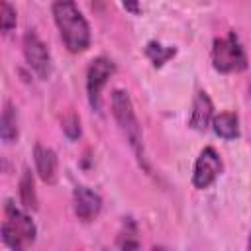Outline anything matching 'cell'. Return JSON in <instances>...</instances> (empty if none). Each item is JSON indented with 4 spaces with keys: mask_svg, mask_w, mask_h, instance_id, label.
Here are the masks:
<instances>
[{
    "mask_svg": "<svg viewBox=\"0 0 251 251\" xmlns=\"http://www.w3.org/2000/svg\"><path fill=\"white\" fill-rule=\"evenodd\" d=\"M33 239H35V224L31 222V218L22 208H18L12 200H6L4 222H2V241L14 251H22Z\"/></svg>",
    "mask_w": 251,
    "mask_h": 251,
    "instance_id": "3",
    "label": "cell"
},
{
    "mask_svg": "<svg viewBox=\"0 0 251 251\" xmlns=\"http://www.w3.org/2000/svg\"><path fill=\"white\" fill-rule=\"evenodd\" d=\"M145 55L151 59L153 67H163L171 57L176 55V49L175 47H165L157 41H149L147 47H145Z\"/></svg>",
    "mask_w": 251,
    "mask_h": 251,
    "instance_id": "14",
    "label": "cell"
},
{
    "mask_svg": "<svg viewBox=\"0 0 251 251\" xmlns=\"http://www.w3.org/2000/svg\"><path fill=\"white\" fill-rule=\"evenodd\" d=\"M0 27L4 33L12 31L16 27V10L12 8V4L8 0L0 2Z\"/></svg>",
    "mask_w": 251,
    "mask_h": 251,
    "instance_id": "15",
    "label": "cell"
},
{
    "mask_svg": "<svg viewBox=\"0 0 251 251\" xmlns=\"http://www.w3.org/2000/svg\"><path fill=\"white\" fill-rule=\"evenodd\" d=\"M214 133L222 139H235L239 137V122L233 112H222L212 118Z\"/></svg>",
    "mask_w": 251,
    "mask_h": 251,
    "instance_id": "11",
    "label": "cell"
},
{
    "mask_svg": "<svg viewBox=\"0 0 251 251\" xmlns=\"http://www.w3.org/2000/svg\"><path fill=\"white\" fill-rule=\"evenodd\" d=\"M214 118V104L210 100V96L200 90L192 102V112H190V127H194L196 131H206L208 126L212 124Z\"/></svg>",
    "mask_w": 251,
    "mask_h": 251,
    "instance_id": "10",
    "label": "cell"
},
{
    "mask_svg": "<svg viewBox=\"0 0 251 251\" xmlns=\"http://www.w3.org/2000/svg\"><path fill=\"white\" fill-rule=\"evenodd\" d=\"M116 73V65L108 57H96L90 61L88 71H86V92H88V102L92 110H100V96L102 88L106 86L108 78Z\"/></svg>",
    "mask_w": 251,
    "mask_h": 251,
    "instance_id": "5",
    "label": "cell"
},
{
    "mask_svg": "<svg viewBox=\"0 0 251 251\" xmlns=\"http://www.w3.org/2000/svg\"><path fill=\"white\" fill-rule=\"evenodd\" d=\"M122 4H124V8L127 10V12H131V14H141V6H139V0H122Z\"/></svg>",
    "mask_w": 251,
    "mask_h": 251,
    "instance_id": "17",
    "label": "cell"
},
{
    "mask_svg": "<svg viewBox=\"0 0 251 251\" xmlns=\"http://www.w3.org/2000/svg\"><path fill=\"white\" fill-rule=\"evenodd\" d=\"M0 135L6 143H12L18 139V114L12 102H6L2 120H0Z\"/></svg>",
    "mask_w": 251,
    "mask_h": 251,
    "instance_id": "12",
    "label": "cell"
},
{
    "mask_svg": "<svg viewBox=\"0 0 251 251\" xmlns=\"http://www.w3.org/2000/svg\"><path fill=\"white\" fill-rule=\"evenodd\" d=\"M73 204H75V214L82 222H92L100 210H102V198L98 192L86 188V186H76L73 192Z\"/></svg>",
    "mask_w": 251,
    "mask_h": 251,
    "instance_id": "8",
    "label": "cell"
},
{
    "mask_svg": "<svg viewBox=\"0 0 251 251\" xmlns=\"http://www.w3.org/2000/svg\"><path fill=\"white\" fill-rule=\"evenodd\" d=\"M33 161H35V171H37L39 178L47 184H55L57 182V169H59L55 151L37 143L33 149Z\"/></svg>",
    "mask_w": 251,
    "mask_h": 251,
    "instance_id": "9",
    "label": "cell"
},
{
    "mask_svg": "<svg viewBox=\"0 0 251 251\" xmlns=\"http://www.w3.org/2000/svg\"><path fill=\"white\" fill-rule=\"evenodd\" d=\"M20 200L25 210H37V194H35L33 175L29 169H25L20 178Z\"/></svg>",
    "mask_w": 251,
    "mask_h": 251,
    "instance_id": "13",
    "label": "cell"
},
{
    "mask_svg": "<svg viewBox=\"0 0 251 251\" xmlns=\"http://www.w3.org/2000/svg\"><path fill=\"white\" fill-rule=\"evenodd\" d=\"M24 57L39 78H47L51 75V53L33 31H27L24 35Z\"/></svg>",
    "mask_w": 251,
    "mask_h": 251,
    "instance_id": "6",
    "label": "cell"
},
{
    "mask_svg": "<svg viewBox=\"0 0 251 251\" xmlns=\"http://www.w3.org/2000/svg\"><path fill=\"white\" fill-rule=\"evenodd\" d=\"M249 94H251V78H249Z\"/></svg>",
    "mask_w": 251,
    "mask_h": 251,
    "instance_id": "19",
    "label": "cell"
},
{
    "mask_svg": "<svg viewBox=\"0 0 251 251\" xmlns=\"http://www.w3.org/2000/svg\"><path fill=\"white\" fill-rule=\"evenodd\" d=\"M222 173V159L214 147H204L194 163L192 184L196 188H208Z\"/></svg>",
    "mask_w": 251,
    "mask_h": 251,
    "instance_id": "7",
    "label": "cell"
},
{
    "mask_svg": "<svg viewBox=\"0 0 251 251\" xmlns=\"http://www.w3.org/2000/svg\"><path fill=\"white\" fill-rule=\"evenodd\" d=\"M212 63L218 73H239V71L247 69L245 51L233 31H229L226 37L214 39Z\"/></svg>",
    "mask_w": 251,
    "mask_h": 251,
    "instance_id": "4",
    "label": "cell"
},
{
    "mask_svg": "<svg viewBox=\"0 0 251 251\" xmlns=\"http://www.w3.org/2000/svg\"><path fill=\"white\" fill-rule=\"evenodd\" d=\"M53 20L59 27L61 39L71 53H82L90 45V27L75 0H55Z\"/></svg>",
    "mask_w": 251,
    "mask_h": 251,
    "instance_id": "1",
    "label": "cell"
},
{
    "mask_svg": "<svg viewBox=\"0 0 251 251\" xmlns=\"http://www.w3.org/2000/svg\"><path fill=\"white\" fill-rule=\"evenodd\" d=\"M247 247H249V249H251V237H249V243H247Z\"/></svg>",
    "mask_w": 251,
    "mask_h": 251,
    "instance_id": "18",
    "label": "cell"
},
{
    "mask_svg": "<svg viewBox=\"0 0 251 251\" xmlns=\"http://www.w3.org/2000/svg\"><path fill=\"white\" fill-rule=\"evenodd\" d=\"M63 131L67 133L69 139H76L80 135V122L75 114H69L65 120H63Z\"/></svg>",
    "mask_w": 251,
    "mask_h": 251,
    "instance_id": "16",
    "label": "cell"
},
{
    "mask_svg": "<svg viewBox=\"0 0 251 251\" xmlns=\"http://www.w3.org/2000/svg\"><path fill=\"white\" fill-rule=\"evenodd\" d=\"M112 114L120 126V129L124 131V135L127 137L129 147L133 149V153L137 155L139 163L145 167V157H143V133H141V126L139 120L135 116L131 98L126 90L118 88L112 92Z\"/></svg>",
    "mask_w": 251,
    "mask_h": 251,
    "instance_id": "2",
    "label": "cell"
}]
</instances>
